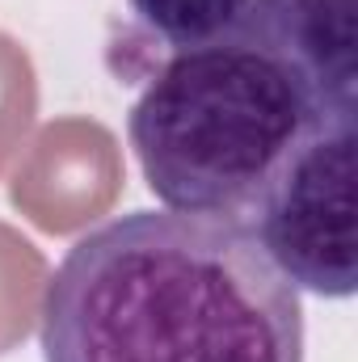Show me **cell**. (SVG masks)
Masks as SVG:
<instances>
[{
	"mask_svg": "<svg viewBox=\"0 0 358 362\" xmlns=\"http://www.w3.org/2000/svg\"><path fill=\"white\" fill-rule=\"evenodd\" d=\"M47 362H304V303L249 223L131 211L68 249Z\"/></svg>",
	"mask_w": 358,
	"mask_h": 362,
	"instance_id": "6da1fadb",
	"label": "cell"
},
{
	"mask_svg": "<svg viewBox=\"0 0 358 362\" xmlns=\"http://www.w3.org/2000/svg\"><path fill=\"white\" fill-rule=\"evenodd\" d=\"M333 114L274 47L173 55L131 110L148 189L181 215L249 219L278 169Z\"/></svg>",
	"mask_w": 358,
	"mask_h": 362,
	"instance_id": "7a4b0ae2",
	"label": "cell"
},
{
	"mask_svg": "<svg viewBox=\"0 0 358 362\" xmlns=\"http://www.w3.org/2000/svg\"><path fill=\"white\" fill-rule=\"evenodd\" d=\"M354 144L358 118L316 127L245 219L287 282L321 299H350L358 286Z\"/></svg>",
	"mask_w": 358,
	"mask_h": 362,
	"instance_id": "3957f363",
	"label": "cell"
},
{
	"mask_svg": "<svg viewBox=\"0 0 358 362\" xmlns=\"http://www.w3.org/2000/svg\"><path fill=\"white\" fill-rule=\"evenodd\" d=\"M122 189L114 135L89 118L51 122L13 173V206L42 232H76L105 215Z\"/></svg>",
	"mask_w": 358,
	"mask_h": 362,
	"instance_id": "277c9868",
	"label": "cell"
},
{
	"mask_svg": "<svg viewBox=\"0 0 358 362\" xmlns=\"http://www.w3.org/2000/svg\"><path fill=\"white\" fill-rule=\"evenodd\" d=\"M274 47L308 76V85L333 114L358 118L354 0H278Z\"/></svg>",
	"mask_w": 358,
	"mask_h": 362,
	"instance_id": "5b68a950",
	"label": "cell"
},
{
	"mask_svg": "<svg viewBox=\"0 0 358 362\" xmlns=\"http://www.w3.org/2000/svg\"><path fill=\"white\" fill-rule=\"evenodd\" d=\"M144 42L156 59L224 51V47H274L278 0H127ZM278 51V47H274Z\"/></svg>",
	"mask_w": 358,
	"mask_h": 362,
	"instance_id": "8992f818",
	"label": "cell"
},
{
	"mask_svg": "<svg viewBox=\"0 0 358 362\" xmlns=\"http://www.w3.org/2000/svg\"><path fill=\"white\" fill-rule=\"evenodd\" d=\"M42 286H47V262L42 253L0 223V354L21 346L42 316Z\"/></svg>",
	"mask_w": 358,
	"mask_h": 362,
	"instance_id": "52a82bcc",
	"label": "cell"
},
{
	"mask_svg": "<svg viewBox=\"0 0 358 362\" xmlns=\"http://www.w3.org/2000/svg\"><path fill=\"white\" fill-rule=\"evenodd\" d=\"M38 114V81L34 64L21 42L0 34V173L13 160V152L25 144Z\"/></svg>",
	"mask_w": 358,
	"mask_h": 362,
	"instance_id": "ba28073f",
	"label": "cell"
}]
</instances>
